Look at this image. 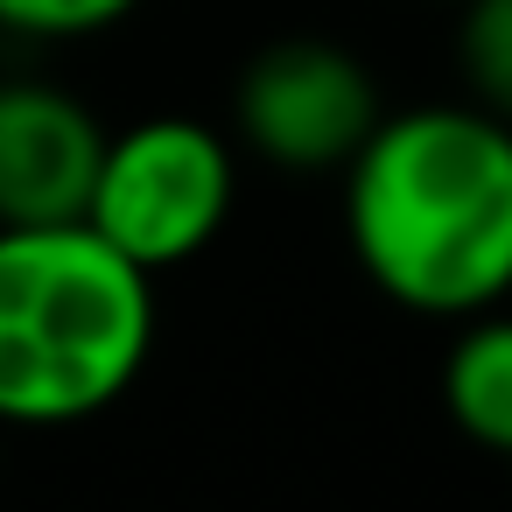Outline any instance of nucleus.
<instances>
[{
  "mask_svg": "<svg viewBox=\"0 0 512 512\" xmlns=\"http://www.w3.org/2000/svg\"><path fill=\"white\" fill-rule=\"evenodd\" d=\"M344 239L407 316L463 323L512 302V120L470 99L386 113L344 162Z\"/></svg>",
  "mask_w": 512,
  "mask_h": 512,
  "instance_id": "f257e3e1",
  "label": "nucleus"
},
{
  "mask_svg": "<svg viewBox=\"0 0 512 512\" xmlns=\"http://www.w3.org/2000/svg\"><path fill=\"white\" fill-rule=\"evenodd\" d=\"M155 351V274L85 218L0 225V428H78L134 393Z\"/></svg>",
  "mask_w": 512,
  "mask_h": 512,
  "instance_id": "f03ea898",
  "label": "nucleus"
},
{
  "mask_svg": "<svg viewBox=\"0 0 512 512\" xmlns=\"http://www.w3.org/2000/svg\"><path fill=\"white\" fill-rule=\"evenodd\" d=\"M232 204H239L232 141L204 120L155 113L127 134H106L85 225L106 246H120L134 267L169 274L218 246V232L232 225Z\"/></svg>",
  "mask_w": 512,
  "mask_h": 512,
  "instance_id": "7ed1b4c3",
  "label": "nucleus"
},
{
  "mask_svg": "<svg viewBox=\"0 0 512 512\" xmlns=\"http://www.w3.org/2000/svg\"><path fill=\"white\" fill-rule=\"evenodd\" d=\"M386 99L358 50L330 36H274L246 57L232 85V134L246 155L288 176H344V162L372 141Z\"/></svg>",
  "mask_w": 512,
  "mask_h": 512,
  "instance_id": "20e7f679",
  "label": "nucleus"
},
{
  "mask_svg": "<svg viewBox=\"0 0 512 512\" xmlns=\"http://www.w3.org/2000/svg\"><path fill=\"white\" fill-rule=\"evenodd\" d=\"M106 155L99 113L43 78H0V225L85 218Z\"/></svg>",
  "mask_w": 512,
  "mask_h": 512,
  "instance_id": "39448f33",
  "label": "nucleus"
},
{
  "mask_svg": "<svg viewBox=\"0 0 512 512\" xmlns=\"http://www.w3.org/2000/svg\"><path fill=\"white\" fill-rule=\"evenodd\" d=\"M442 414L491 456H512V309L463 316L442 358Z\"/></svg>",
  "mask_w": 512,
  "mask_h": 512,
  "instance_id": "423d86ee",
  "label": "nucleus"
},
{
  "mask_svg": "<svg viewBox=\"0 0 512 512\" xmlns=\"http://www.w3.org/2000/svg\"><path fill=\"white\" fill-rule=\"evenodd\" d=\"M456 71L470 106L512 120V0H456Z\"/></svg>",
  "mask_w": 512,
  "mask_h": 512,
  "instance_id": "0eeeda50",
  "label": "nucleus"
},
{
  "mask_svg": "<svg viewBox=\"0 0 512 512\" xmlns=\"http://www.w3.org/2000/svg\"><path fill=\"white\" fill-rule=\"evenodd\" d=\"M141 0H0V29L29 43H85L120 29Z\"/></svg>",
  "mask_w": 512,
  "mask_h": 512,
  "instance_id": "6e6552de",
  "label": "nucleus"
},
{
  "mask_svg": "<svg viewBox=\"0 0 512 512\" xmlns=\"http://www.w3.org/2000/svg\"><path fill=\"white\" fill-rule=\"evenodd\" d=\"M449 8H456V0H449Z\"/></svg>",
  "mask_w": 512,
  "mask_h": 512,
  "instance_id": "1a4fd4ad",
  "label": "nucleus"
}]
</instances>
